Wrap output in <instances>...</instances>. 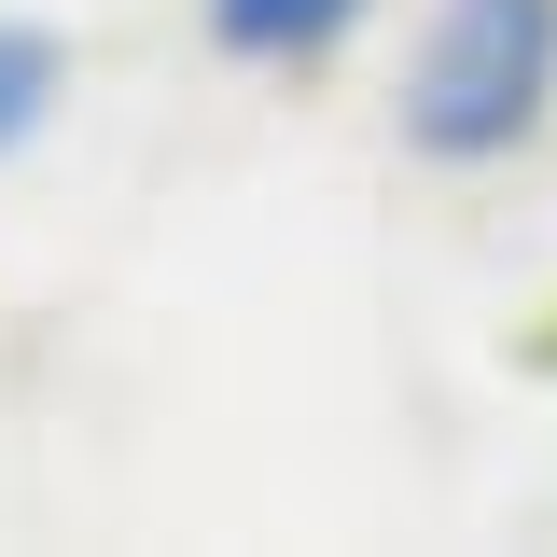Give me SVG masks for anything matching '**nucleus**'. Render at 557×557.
Instances as JSON below:
<instances>
[{"label":"nucleus","mask_w":557,"mask_h":557,"mask_svg":"<svg viewBox=\"0 0 557 557\" xmlns=\"http://www.w3.org/2000/svg\"><path fill=\"white\" fill-rule=\"evenodd\" d=\"M557 98V0H446L405 70L418 153H516Z\"/></svg>","instance_id":"obj_1"},{"label":"nucleus","mask_w":557,"mask_h":557,"mask_svg":"<svg viewBox=\"0 0 557 557\" xmlns=\"http://www.w3.org/2000/svg\"><path fill=\"white\" fill-rule=\"evenodd\" d=\"M362 0H209V28L237 42V57H321Z\"/></svg>","instance_id":"obj_2"},{"label":"nucleus","mask_w":557,"mask_h":557,"mask_svg":"<svg viewBox=\"0 0 557 557\" xmlns=\"http://www.w3.org/2000/svg\"><path fill=\"white\" fill-rule=\"evenodd\" d=\"M42 84H57V57H42L28 28H0V153H14V139L42 126Z\"/></svg>","instance_id":"obj_3"}]
</instances>
